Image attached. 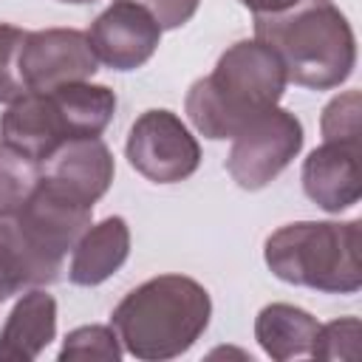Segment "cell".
<instances>
[{
  "instance_id": "cell-1",
  "label": "cell",
  "mask_w": 362,
  "mask_h": 362,
  "mask_svg": "<svg viewBox=\"0 0 362 362\" xmlns=\"http://www.w3.org/2000/svg\"><path fill=\"white\" fill-rule=\"evenodd\" d=\"M286 85L277 54L260 40H240L218 57L212 74L189 85L184 110L204 139H235L252 119L277 107Z\"/></svg>"
},
{
  "instance_id": "cell-2",
  "label": "cell",
  "mask_w": 362,
  "mask_h": 362,
  "mask_svg": "<svg viewBox=\"0 0 362 362\" xmlns=\"http://www.w3.org/2000/svg\"><path fill=\"white\" fill-rule=\"evenodd\" d=\"M212 317L209 291L187 274H158L122 297L110 314L122 348L141 362L187 354Z\"/></svg>"
},
{
  "instance_id": "cell-3",
  "label": "cell",
  "mask_w": 362,
  "mask_h": 362,
  "mask_svg": "<svg viewBox=\"0 0 362 362\" xmlns=\"http://www.w3.org/2000/svg\"><path fill=\"white\" fill-rule=\"evenodd\" d=\"M255 40L283 62L286 79L311 90L339 88L356 68V37L334 0H300L255 17Z\"/></svg>"
},
{
  "instance_id": "cell-4",
  "label": "cell",
  "mask_w": 362,
  "mask_h": 362,
  "mask_svg": "<svg viewBox=\"0 0 362 362\" xmlns=\"http://www.w3.org/2000/svg\"><path fill=\"white\" fill-rule=\"evenodd\" d=\"M362 221H297L266 238L263 257L274 277L322 294H356Z\"/></svg>"
},
{
  "instance_id": "cell-5",
  "label": "cell",
  "mask_w": 362,
  "mask_h": 362,
  "mask_svg": "<svg viewBox=\"0 0 362 362\" xmlns=\"http://www.w3.org/2000/svg\"><path fill=\"white\" fill-rule=\"evenodd\" d=\"M90 215L93 206L74 201L40 178L28 201L17 212L0 218V243L11 255L23 277V288L51 286L59 280L62 260L90 226Z\"/></svg>"
},
{
  "instance_id": "cell-6",
  "label": "cell",
  "mask_w": 362,
  "mask_h": 362,
  "mask_svg": "<svg viewBox=\"0 0 362 362\" xmlns=\"http://www.w3.org/2000/svg\"><path fill=\"white\" fill-rule=\"evenodd\" d=\"M303 141V122L286 107H272L232 139L226 170L240 189H263L300 156Z\"/></svg>"
},
{
  "instance_id": "cell-7",
  "label": "cell",
  "mask_w": 362,
  "mask_h": 362,
  "mask_svg": "<svg viewBox=\"0 0 362 362\" xmlns=\"http://www.w3.org/2000/svg\"><path fill=\"white\" fill-rule=\"evenodd\" d=\"M130 167L153 184H175L189 178L201 164V144L178 113L144 110L127 133L124 144Z\"/></svg>"
},
{
  "instance_id": "cell-8",
  "label": "cell",
  "mask_w": 362,
  "mask_h": 362,
  "mask_svg": "<svg viewBox=\"0 0 362 362\" xmlns=\"http://www.w3.org/2000/svg\"><path fill=\"white\" fill-rule=\"evenodd\" d=\"M99 71L90 40L79 28L25 31L20 45V79L25 90H54L68 82H88Z\"/></svg>"
},
{
  "instance_id": "cell-9",
  "label": "cell",
  "mask_w": 362,
  "mask_h": 362,
  "mask_svg": "<svg viewBox=\"0 0 362 362\" xmlns=\"http://www.w3.org/2000/svg\"><path fill=\"white\" fill-rule=\"evenodd\" d=\"M90 48L99 62L113 71L141 68L161 42V25L147 8L133 0H113L88 31Z\"/></svg>"
},
{
  "instance_id": "cell-10",
  "label": "cell",
  "mask_w": 362,
  "mask_h": 362,
  "mask_svg": "<svg viewBox=\"0 0 362 362\" xmlns=\"http://www.w3.org/2000/svg\"><path fill=\"white\" fill-rule=\"evenodd\" d=\"M71 139L74 130L57 90H28L0 113V141L37 164Z\"/></svg>"
},
{
  "instance_id": "cell-11",
  "label": "cell",
  "mask_w": 362,
  "mask_h": 362,
  "mask_svg": "<svg viewBox=\"0 0 362 362\" xmlns=\"http://www.w3.org/2000/svg\"><path fill=\"white\" fill-rule=\"evenodd\" d=\"M113 153L96 139H71L40 164V178L71 195L74 201L93 206L113 184Z\"/></svg>"
},
{
  "instance_id": "cell-12",
  "label": "cell",
  "mask_w": 362,
  "mask_h": 362,
  "mask_svg": "<svg viewBox=\"0 0 362 362\" xmlns=\"http://www.w3.org/2000/svg\"><path fill=\"white\" fill-rule=\"evenodd\" d=\"M303 189L325 212L339 215L362 195L359 181V144L325 141L303 161Z\"/></svg>"
},
{
  "instance_id": "cell-13",
  "label": "cell",
  "mask_w": 362,
  "mask_h": 362,
  "mask_svg": "<svg viewBox=\"0 0 362 362\" xmlns=\"http://www.w3.org/2000/svg\"><path fill=\"white\" fill-rule=\"evenodd\" d=\"M130 255V226L122 215H110L99 223H90L74 243L68 280L74 286H99L116 274Z\"/></svg>"
},
{
  "instance_id": "cell-14",
  "label": "cell",
  "mask_w": 362,
  "mask_h": 362,
  "mask_svg": "<svg viewBox=\"0 0 362 362\" xmlns=\"http://www.w3.org/2000/svg\"><path fill=\"white\" fill-rule=\"evenodd\" d=\"M57 337V300L42 291H25L0 331V362H31Z\"/></svg>"
},
{
  "instance_id": "cell-15",
  "label": "cell",
  "mask_w": 362,
  "mask_h": 362,
  "mask_svg": "<svg viewBox=\"0 0 362 362\" xmlns=\"http://www.w3.org/2000/svg\"><path fill=\"white\" fill-rule=\"evenodd\" d=\"M320 331L317 317L291 303H269L255 317V339L263 354L274 362H288L294 356H311L314 337Z\"/></svg>"
},
{
  "instance_id": "cell-16",
  "label": "cell",
  "mask_w": 362,
  "mask_h": 362,
  "mask_svg": "<svg viewBox=\"0 0 362 362\" xmlns=\"http://www.w3.org/2000/svg\"><path fill=\"white\" fill-rule=\"evenodd\" d=\"M40 184V164L0 141V218L17 212Z\"/></svg>"
},
{
  "instance_id": "cell-17",
  "label": "cell",
  "mask_w": 362,
  "mask_h": 362,
  "mask_svg": "<svg viewBox=\"0 0 362 362\" xmlns=\"http://www.w3.org/2000/svg\"><path fill=\"white\" fill-rule=\"evenodd\" d=\"M59 362L71 359H102V362H119L122 359V342L113 325H79L74 328L57 354Z\"/></svg>"
},
{
  "instance_id": "cell-18",
  "label": "cell",
  "mask_w": 362,
  "mask_h": 362,
  "mask_svg": "<svg viewBox=\"0 0 362 362\" xmlns=\"http://www.w3.org/2000/svg\"><path fill=\"white\" fill-rule=\"evenodd\" d=\"M359 90H345L322 107L320 130L325 141L359 144Z\"/></svg>"
},
{
  "instance_id": "cell-19",
  "label": "cell",
  "mask_w": 362,
  "mask_h": 362,
  "mask_svg": "<svg viewBox=\"0 0 362 362\" xmlns=\"http://www.w3.org/2000/svg\"><path fill=\"white\" fill-rule=\"evenodd\" d=\"M362 322L356 317H339L328 325H320L314 337L311 356L317 359H356L359 354Z\"/></svg>"
},
{
  "instance_id": "cell-20",
  "label": "cell",
  "mask_w": 362,
  "mask_h": 362,
  "mask_svg": "<svg viewBox=\"0 0 362 362\" xmlns=\"http://www.w3.org/2000/svg\"><path fill=\"white\" fill-rule=\"evenodd\" d=\"M25 31L8 23H0V102L8 105L20 99L25 90L20 79V45Z\"/></svg>"
},
{
  "instance_id": "cell-21",
  "label": "cell",
  "mask_w": 362,
  "mask_h": 362,
  "mask_svg": "<svg viewBox=\"0 0 362 362\" xmlns=\"http://www.w3.org/2000/svg\"><path fill=\"white\" fill-rule=\"evenodd\" d=\"M133 3L147 8L153 20L161 25V31H170V28H181L184 23H189L201 0H133Z\"/></svg>"
},
{
  "instance_id": "cell-22",
  "label": "cell",
  "mask_w": 362,
  "mask_h": 362,
  "mask_svg": "<svg viewBox=\"0 0 362 362\" xmlns=\"http://www.w3.org/2000/svg\"><path fill=\"white\" fill-rule=\"evenodd\" d=\"M23 288V277L11 260V255L6 252V246L0 243V303H6L11 294H17Z\"/></svg>"
},
{
  "instance_id": "cell-23",
  "label": "cell",
  "mask_w": 362,
  "mask_h": 362,
  "mask_svg": "<svg viewBox=\"0 0 362 362\" xmlns=\"http://www.w3.org/2000/svg\"><path fill=\"white\" fill-rule=\"evenodd\" d=\"M240 3L257 17V14H280V11L291 8V6L300 3V0H240Z\"/></svg>"
},
{
  "instance_id": "cell-24",
  "label": "cell",
  "mask_w": 362,
  "mask_h": 362,
  "mask_svg": "<svg viewBox=\"0 0 362 362\" xmlns=\"http://www.w3.org/2000/svg\"><path fill=\"white\" fill-rule=\"evenodd\" d=\"M59 3H74V6H85V3H93V0H59Z\"/></svg>"
}]
</instances>
